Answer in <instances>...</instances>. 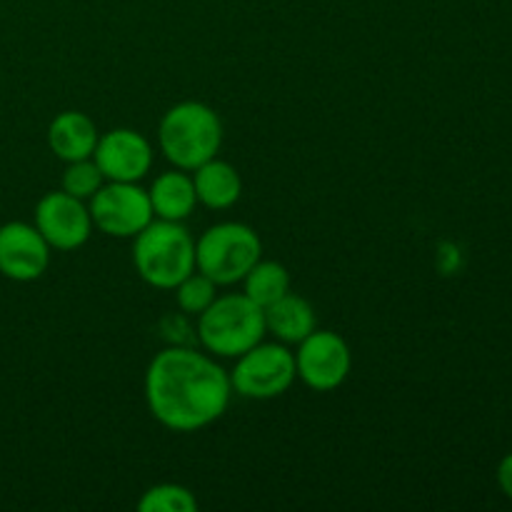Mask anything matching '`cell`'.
Wrapping results in <instances>:
<instances>
[{"mask_svg":"<svg viewBox=\"0 0 512 512\" xmlns=\"http://www.w3.org/2000/svg\"><path fill=\"white\" fill-rule=\"evenodd\" d=\"M193 185L198 203H203L210 210H228L243 195V180L240 173L228 163L220 160L218 155L193 170Z\"/></svg>","mask_w":512,"mask_h":512,"instance_id":"cell-13","label":"cell"},{"mask_svg":"<svg viewBox=\"0 0 512 512\" xmlns=\"http://www.w3.org/2000/svg\"><path fill=\"white\" fill-rule=\"evenodd\" d=\"M93 228L110 238H135L145 225L155 220L148 190L138 183H103L90 198Z\"/></svg>","mask_w":512,"mask_h":512,"instance_id":"cell-7","label":"cell"},{"mask_svg":"<svg viewBox=\"0 0 512 512\" xmlns=\"http://www.w3.org/2000/svg\"><path fill=\"white\" fill-rule=\"evenodd\" d=\"M230 375L233 393L248 400H273L288 393L290 385L298 378L295 370V353H290L285 343H258L235 358V368Z\"/></svg>","mask_w":512,"mask_h":512,"instance_id":"cell-6","label":"cell"},{"mask_svg":"<svg viewBox=\"0 0 512 512\" xmlns=\"http://www.w3.org/2000/svg\"><path fill=\"white\" fill-rule=\"evenodd\" d=\"M260 258V235L245 223H218L195 240V270L208 275L215 285L243 283Z\"/></svg>","mask_w":512,"mask_h":512,"instance_id":"cell-5","label":"cell"},{"mask_svg":"<svg viewBox=\"0 0 512 512\" xmlns=\"http://www.w3.org/2000/svg\"><path fill=\"white\" fill-rule=\"evenodd\" d=\"M298 378L315 393L338 390L353 370V353L343 335L315 328L295 353Z\"/></svg>","mask_w":512,"mask_h":512,"instance_id":"cell-8","label":"cell"},{"mask_svg":"<svg viewBox=\"0 0 512 512\" xmlns=\"http://www.w3.org/2000/svg\"><path fill=\"white\" fill-rule=\"evenodd\" d=\"M93 160L110 183H138L153 168V145L138 130L115 128L100 135Z\"/></svg>","mask_w":512,"mask_h":512,"instance_id":"cell-10","label":"cell"},{"mask_svg":"<svg viewBox=\"0 0 512 512\" xmlns=\"http://www.w3.org/2000/svg\"><path fill=\"white\" fill-rule=\"evenodd\" d=\"M230 375L210 353L170 345L145 370V403L150 415L173 433H198L228 410Z\"/></svg>","mask_w":512,"mask_h":512,"instance_id":"cell-1","label":"cell"},{"mask_svg":"<svg viewBox=\"0 0 512 512\" xmlns=\"http://www.w3.org/2000/svg\"><path fill=\"white\" fill-rule=\"evenodd\" d=\"M98 138L100 133L95 120L80 110H65V113L55 115L48 125L50 150L55 153V158L65 160V163L93 158Z\"/></svg>","mask_w":512,"mask_h":512,"instance_id":"cell-12","label":"cell"},{"mask_svg":"<svg viewBox=\"0 0 512 512\" xmlns=\"http://www.w3.org/2000/svg\"><path fill=\"white\" fill-rule=\"evenodd\" d=\"M265 333H268L265 330V310L245 293L215 298L198 315V328H195L200 345L213 358L233 360L263 343Z\"/></svg>","mask_w":512,"mask_h":512,"instance_id":"cell-4","label":"cell"},{"mask_svg":"<svg viewBox=\"0 0 512 512\" xmlns=\"http://www.w3.org/2000/svg\"><path fill=\"white\" fill-rule=\"evenodd\" d=\"M35 228L50 248L68 253L88 243L93 235V218L83 200L73 198L65 190H53L35 205Z\"/></svg>","mask_w":512,"mask_h":512,"instance_id":"cell-9","label":"cell"},{"mask_svg":"<svg viewBox=\"0 0 512 512\" xmlns=\"http://www.w3.org/2000/svg\"><path fill=\"white\" fill-rule=\"evenodd\" d=\"M150 205H153V215L160 220H178L183 223L190 218L198 205V195H195L193 178L185 170H168V173L158 175L148 190Z\"/></svg>","mask_w":512,"mask_h":512,"instance_id":"cell-15","label":"cell"},{"mask_svg":"<svg viewBox=\"0 0 512 512\" xmlns=\"http://www.w3.org/2000/svg\"><path fill=\"white\" fill-rule=\"evenodd\" d=\"M498 485L505 493V498L512 500V453L505 455L498 465Z\"/></svg>","mask_w":512,"mask_h":512,"instance_id":"cell-20","label":"cell"},{"mask_svg":"<svg viewBox=\"0 0 512 512\" xmlns=\"http://www.w3.org/2000/svg\"><path fill=\"white\" fill-rule=\"evenodd\" d=\"M133 240L135 270L150 288L173 290L195 270V240L178 220L155 218Z\"/></svg>","mask_w":512,"mask_h":512,"instance_id":"cell-3","label":"cell"},{"mask_svg":"<svg viewBox=\"0 0 512 512\" xmlns=\"http://www.w3.org/2000/svg\"><path fill=\"white\" fill-rule=\"evenodd\" d=\"M265 310V330L278 338V343L298 345L318 328L315 308L300 295L288 293Z\"/></svg>","mask_w":512,"mask_h":512,"instance_id":"cell-14","label":"cell"},{"mask_svg":"<svg viewBox=\"0 0 512 512\" xmlns=\"http://www.w3.org/2000/svg\"><path fill=\"white\" fill-rule=\"evenodd\" d=\"M160 153L178 170L193 173L220 153L223 120L200 100H183L163 115L158 128Z\"/></svg>","mask_w":512,"mask_h":512,"instance_id":"cell-2","label":"cell"},{"mask_svg":"<svg viewBox=\"0 0 512 512\" xmlns=\"http://www.w3.org/2000/svg\"><path fill=\"white\" fill-rule=\"evenodd\" d=\"M103 183H105V178H103V173H100L98 165H95L93 158L68 163V168H65V173H63V190L78 200L93 198Z\"/></svg>","mask_w":512,"mask_h":512,"instance_id":"cell-19","label":"cell"},{"mask_svg":"<svg viewBox=\"0 0 512 512\" xmlns=\"http://www.w3.org/2000/svg\"><path fill=\"white\" fill-rule=\"evenodd\" d=\"M50 245L35 225L13 223L0 225V273L15 283H33L48 270Z\"/></svg>","mask_w":512,"mask_h":512,"instance_id":"cell-11","label":"cell"},{"mask_svg":"<svg viewBox=\"0 0 512 512\" xmlns=\"http://www.w3.org/2000/svg\"><path fill=\"white\" fill-rule=\"evenodd\" d=\"M140 512H195L198 500L185 485L178 483H160L153 485L138 500Z\"/></svg>","mask_w":512,"mask_h":512,"instance_id":"cell-17","label":"cell"},{"mask_svg":"<svg viewBox=\"0 0 512 512\" xmlns=\"http://www.w3.org/2000/svg\"><path fill=\"white\" fill-rule=\"evenodd\" d=\"M245 290L253 303H258L260 308H268L275 300H280L283 295L290 293V273L283 263L278 260H263L250 268V273L243 278Z\"/></svg>","mask_w":512,"mask_h":512,"instance_id":"cell-16","label":"cell"},{"mask_svg":"<svg viewBox=\"0 0 512 512\" xmlns=\"http://www.w3.org/2000/svg\"><path fill=\"white\" fill-rule=\"evenodd\" d=\"M175 300H178V308L183 310L185 315H200L215 298H218V285L203 275L200 270H193L188 278L180 280L175 285Z\"/></svg>","mask_w":512,"mask_h":512,"instance_id":"cell-18","label":"cell"}]
</instances>
